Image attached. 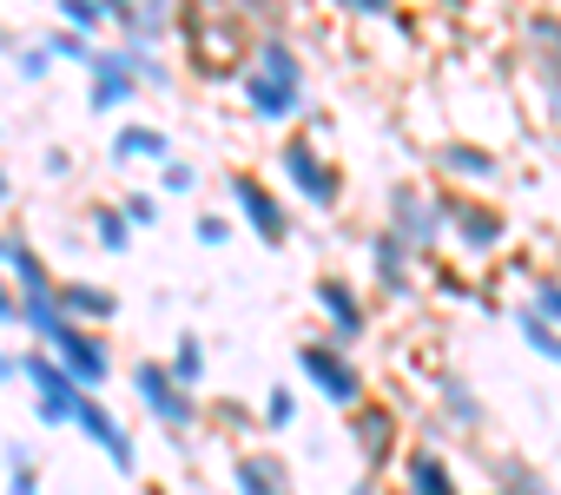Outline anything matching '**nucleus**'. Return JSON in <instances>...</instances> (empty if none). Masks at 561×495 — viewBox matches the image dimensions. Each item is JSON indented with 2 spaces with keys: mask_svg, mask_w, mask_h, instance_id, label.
I'll use <instances>...</instances> for the list:
<instances>
[{
  "mask_svg": "<svg viewBox=\"0 0 561 495\" xmlns=\"http://www.w3.org/2000/svg\"><path fill=\"white\" fill-rule=\"evenodd\" d=\"M351 442H357L364 475H390L403 462V416L383 403H364V410H351Z\"/></svg>",
  "mask_w": 561,
  "mask_h": 495,
  "instance_id": "5",
  "label": "nucleus"
},
{
  "mask_svg": "<svg viewBox=\"0 0 561 495\" xmlns=\"http://www.w3.org/2000/svg\"><path fill=\"white\" fill-rule=\"evenodd\" d=\"M60 21H67L73 34H87V41H93L113 14H106V0H60Z\"/></svg>",
  "mask_w": 561,
  "mask_h": 495,
  "instance_id": "28",
  "label": "nucleus"
},
{
  "mask_svg": "<svg viewBox=\"0 0 561 495\" xmlns=\"http://www.w3.org/2000/svg\"><path fill=\"white\" fill-rule=\"evenodd\" d=\"M251 73H271V80H285V87H305V60L285 34H257L251 41Z\"/></svg>",
  "mask_w": 561,
  "mask_h": 495,
  "instance_id": "18",
  "label": "nucleus"
},
{
  "mask_svg": "<svg viewBox=\"0 0 561 495\" xmlns=\"http://www.w3.org/2000/svg\"><path fill=\"white\" fill-rule=\"evenodd\" d=\"M133 8H139V0H106V14H113V21H119V27H126V21H133Z\"/></svg>",
  "mask_w": 561,
  "mask_h": 495,
  "instance_id": "40",
  "label": "nucleus"
},
{
  "mask_svg": "<svg viewBox=\"0 0 561 495\" xmlns=\"http://www.w3.org/2000/svg\"><path fill=\"white\" fill-rule=\"evenodd\" d=\"M515 331H522V344H528L535 357H554V344H561V331H554L535 304H515Z\"/></svg>",
  "mask_w": 561,
  "mask_h": 495,
  "instance_id": "26",
  "label": "nucleus"
},
{
  "mask_svg": "<svg viewBox=\"0 0 561 495\" xmlns=\"http://www.w3.org/2000/svg\"><path fill=\"white\" fill-rule=\"evenodd\" d=\"M8 244H14V238H8V231H0V272H8Z\"/></svg>",
  "mask_w": 561,
  "mask_h": 495,
  "instance_id": "43",
  "label": "nucleus"
},
{
  "mask_svg": "<svg viewBox=\"0 0 561 495\" xmlns=\"http://www.w3.org/2000/svg\"><path fill=\"white\" fill-rule=\"evenodd\" d=\"M397 488L403 495H462V475H456V462L443 456V449H403V462H397Z\"/></svg>",
  "mask_w": 561,
  "mask_h": 495,
  "instance_id": "12",
  "label": "nucleus"
},
{
  "mask_svg": "<svg viewBox=\"0 0 561 495\" xmlns=\"http://www.w3.org/2000/svg\"><path fill=\"white\" fill-rule=\"evenodd\" d=\"M93 238H100V252H133V218L119 205H93Z\"/></svg>",
  "mask_w": 561,
  "mask_h": 495,
  "instance_id": "24",
  "label": "nucleus"
},
{
  "mask_svg": "<svg viewBox=\"0 0 561 495\" xmlns=\"http://www.w3.org/2000/svg\"><path fill=\"white\" fill-rule=\"evenodd\" d=\"M133 396H139V410H146L159 429H172V436L198 429V416H205V410H198V396H192V390L159 364V357H139V364H133Z\"/></svg>",
  "mask_w": 561,
  "mask_h": 495,
  "instance_id": "2",
  "label": "nucleus"
},
{
  "mask_svg": "<svg viewBox=\"0 0 561 495\" xmlns=\"http://www.w3.org/2000/svg\"><path fill=\"white\" fill-rule=\"evenodd\" d=\"M443 423H449V429H462V436H476V429L489 423V410H482L476 383H462V377H443Z\"/></svg>",
  "mask_w": 561,
  "mask_h": 495,
  "instance_id": "19",
  "label": "nucleus"
},
{
  "mask_svg": "<svg viewBox=\"0 0 561 495\" xmlns=\"http://www.w3.org/2000/svg\"><path fill=\"white\" fill-rule=\"evenodd\" d=\"M54 357L67 364V377H73L80 390H100V383L113 377V344H106L100 331H87V324H67V337L54 344Z\"/></svg>",
  "mask_w": 561,
  "mask_h": 495,
  "instance_id": "11",
  "label": "nucleus"
},
{
  "mask_svg": "<svg viewBox=\"0 0 561 495\" xmlns=\"http://www.w3.org/2000/svg\"><path fill=\"white\" fill-rule=\"evenodd\" d=\"M285 179L305 192V205H318V211H337V198H344V179H337V165L318 152V146H305V139H291L285 152Z\"/></svg>",
  "mask_w": 561,
  "mask_h": 495,
  "instance_id": "6",
  "label": "nucleus"
},
{
  "mask_svg": "<svg viewBox=\"0 0 561 495\" xmlns=\"http://www.w3.org/2000/svg\"><path fill=\"white\" fill-rule=\"evenodd\" d=\"M443 172L462 179V185H489L502 165H495V152H482V146H443Z\"/></svg>",
  "mask_w": 561,
  "mask_h": 495,
  "instance_id": "22",
  "label": "nucleus"
},
{
  "mask_svg": "<svg viewBox=\"0 0 561 495\" xmlns=\"http://www.w3.org/2000/svg\"><path fill=\"white\" fill-rule=\"evenodd\" d=\"M231 488H238V495H298L291 462L271 456V449H244V456L231 462Z\"/></svg>",
  "mask_w": 561,
  "mask_h": 495,
  "instance_id": "13",
  "label": "nucleus"
},
{
  "mask_svg": "<svg viewBox=\"0 0 561 495\" xmlns=\"http://www.w3.org/2000/svg\"><path fill=\"white\" fill-rule=\"evenodd\" d=\"M298 370H305V383H311L331 410H364V403H370V383H364L357 357H351L344 344H331V337L298 344Z\"/></svg>",
  "mask_w": 561,
  "mask_h": 495,
  "instance_id": "1",
  "label": "nucleus"
},
{
  "mask_svg": "<svg viewBox=\"0 0 561 495\" xmlns=\"http://www.w3.org/2000/svg\"><path fill=\"white\" fill-rule=\"evenodd\" d=\"M337 8H351V14H357V0H337Z\"/></svg>",
  "mask_w": 561,
  "mask_h": 495,
  "instance_id": "46",
  "label": "nucleus"
},
{
  "mask_svg": "<svg viewBox=\"0 0 561 495\" xmlns=\"http://www.w3.org/2000/svg\"><path fill=\"white\" fill-rule=\"evenodd\" d=\"M21 324L54 350L60 337H67V311H60V278L54 285H41V291H21Z\"/></svg>",
  "mask_w": 561,
  "mask_h": 495,
  "instance_id": "17",
  "label": "nucleus"
},
{
  "mask_svg": "<svg viewBox=\"0 0 561 495\" xmlns=\"http://www.w3.org/2000/svg\"><path fill=\"white\" fill-rule=\"evenodd\" d=\"M119 211L133 218V231H152V225H159V198H152V192H126Z\"/></svg>",
  "mask_w": 561,
  "mask_h": 495,
  "instance_id": "31",
  "label": "nucleus"
},
{
  "mask_svg": "<svg viewBox=\"0 0 561 495\" xmlns=\"http://www.w3.org/2000/svg\"><path fill=\"white\" fill-rule=\"evenodd\" d=\"M257 423H264V429H291V423H298V390H291V383H271Z\"/></svg>",
  "mask_w": 561,
  "mask_h": 495,
  "instance_id": "27",
  "label": "nucleus"
},
{
  "mask_svg": "<svg viewBox=\"0 0 561 495\" xmlns=\"http://www.w3.org/2000/svg\"><path fill=\"white\" fill-rule=\"evenodd\" d=\"M198 238H205V244H225V238H231V218H225V211H198Z\"/></svg>",
  "mask_w": 561,
  "mask_h": 495,
  "instance_id": "37",
  "label": "nucleus"
},
{
  "mask_svg": "<svg viewBox=\"0 0 561 495\" xmlns=\"http://www.w3.org/2000/svg\"><path fill=\"white\" fill-rule=\"evenodd\" d=\"M8 278H14L21 291H41V285H54V272L41 265V252H34L27 238H14V244H8Z\"/></svg>",
  "mask_w": 561,
  "mask_h": 495,
  "instance_id": "25",
  "label": "nucleus"
},
{
  "mask_svg": "<svg viewBox=\"0 0 561 495\" xmlns=\"http://www.w3.org/2000/svg\"><path fill=\"white\" fill-rule=\"evenodd\" d=\"M73 429H80L93 449H106V462H113L119 475H133V469H139V449H133L126 423H119V416L100 403V390H87V396H80V410H73Z\"/></svg>",
  "mask_w": 561,
  "mask_h": 495,
  "instance_id": "8",
  "label": "nucleus"
},
{
  "mask_svg": "<svg viewBox=\"0 0 561 495\" xmlns=\"http://www.w3.org/2000/svg\"><path fill=\"white\" fill-rule=\"evenodd\" d=\"M159 179H165V192H192V185H198V165H185V159H172V165H165Z\"/></svg>",
  "mask_w": 561,
  "mask_h": 495,
  "instance_id": "36",
  "label": "nucleus"
},
{
  "mask_svg": "<svg viewBox=\"0 0 561 495\" xmlns=\"http://www.w3.org/2000/svg\"><path fill=\"white\" fill-rule=\"evenodd\" d=\"M21 383L34 390V416L54 429V423H73V410H80V383L67 377V364L47 350V344H34V350H21Z\"/></svg>",
  "mask_w": 561,
  "mask_h": 495,
  "instance_id": "3",
  "label": "nucleus"
},
{
  "mask_svg": "<svg viewBox=\"0 0 561 495\" xmlns=\"http://www.w3.org/2000/svg\"><path fill=\"white\" fill-rule=\"evenodd\" d=\"M21 377V357H8V350H0V383H14Z\"/></svg>",
  "mask_w": 561,
  "mask_h": 495,
  "instance_id": "41",
  "label": "nucleus"
},
{
  "mask_svg": "<svg viewBox=\"0 0 561 495\" xmlns=\"http://www.w3.org/2000/svg\"><path fill=\"white\" fill-rule=\"evenodd\" d=\"M528 304H535V311H541V318L561 331V278H541V285L528 291Z\"/></svg>",
  "mask_w": 561,
  "mask_h": 495,
  "instance_id": "32",
  "label": "nucleus"
},
{
  "mask_svg": "<svg viewBox=\"0 0 561 495\" xmlns=\"http://www.w3.org/2000/svg\"><path fill=\"white\" fill-rule=\"evenodd\" d=\"M410 252H436V244L449 238V211H443V192H423V185H397L390 192V225Z\"/></svg>",
  "mask_w": 561,
  "mask_h": 495,
  "instance_id": "4",
  "label": "nucleus"
},
{
  "mask_svg": "<svg viewBox=\"0 0 561 495\" xmlns=\"http://www.w3.org/2000/svg\"><path fill=\"white\" fill-rule=\"evenodd\" d=\"M47 54H54V60H80V67H87V60H93V41H87V34H73V27H54V34H47Z\"/></svg>",
  "mask_w": 561,
  "mask_h": 495,
  "instance_id": "30",
  "label": "nucleus"
},
{
  "mask_svg": "<svg viewBox=\"0 0 561 495\" xmlns=\"http://www.w3.org/2000/svg\"><path fill=\"white\" fill-rule=\"evenodd\" d=\"M377 482H383V475H364V482H351V495H383Z\"/></svg>",
  "mask_w": 561,
  "mask_h": 495,
  "instance_id": "42",
  "label": "nucleus"
},
{
  "mask_svg": "<svg viewBox=\"0 0 561 495\" xmlns=\"http://www.w3.org/2000/svg\"><path fill=\"white\" fill-rule=\"evenodd\" d=\"M14 67H21V80H47V73H54V54H47V47H21Z\"/></svg>",
  "mask_w": 561,
  "mask_h": 495,
  "instance_id": "34",
  "label": "nucleus"
},
{
  "mask_svg": "<svg viewBox=\"0 0 561 495\" xmlns=\"http://www.w3.org/2000/svg\"><path fill=\"white\" fill-rule=\"evenodd\" d=\"M8 495H41V475H34L21 442H8Z\"/></svg>",
  "mask_w": 561,
  "mask_h": 495,
  "instance_id": "29",
  "label": "nucleus"
},
{
  "mask_svg": "<svg viewBox=\"0 0 561 495\" xmlns=\"http://www.w3.org/2000/svg\"><path fill=\"white\" fill-rule=\"evenodd\" d=\"M238 8H244V14H257V21H264V34H277V27H271V21H277L271 0H238Z\"/></svg>",
  "mask_w": 561,
  "mask_h": 495,
  "instance_id": "38",
  "label": "nucleus"
},
{
  "mask_svg": "<svg viewBox=\"0 0 561 495\" xmlns=\"http://www.w3.org/2000/svg\"><path fill=\"white\" fill-rule=\"evenodd\" d=\"M410 244L397 238V231H377L370 238V278H377V291L383 298H410Z\"/></svg>",
  "mask_w": 561,
  "mask_h": 495,
  "instance_id": "15",
  "label": "nucleus"
},
{
  "mask_svg": "<svg viewBox=\"0 0 561 495\" xmlns=\"http://www.w3.org/2000/svg\"><path fill=\"white\" fill-rule=\"evenodd\" d=\"M8 198H14V185H8V172H0V205H8Z\"/></svg>",
  "mask_w": 561,
  "mask_h": 495,
  "instance_id": "44",
  "label": "nucleus"
},
{
  "mask_svg": "<svg viewBox=\"0 0 561 495\" xmlns=\"http://www.w3.org/2000/svg\"><path fill=\"white\" fill-rule=\"evenodd\" d=\"M0 324H21V285L0 272Z\"/></svg>",
  "mask_w": 561,
  "mask_h": 495,
  "instance_id": "35",
  "label": "nucleus"
},
{
  "mask_svg": "<svg viewBox=\"0 0 561 495\" xmlns=\"http://www.w3.org/2000/svg\"><path fill=\"white\" fill-rule=\"evenodd\" d=\"M443 211H449V238L462 244V252H502V238H508V218L495 211V205H482V198H443Z\"/></svg>",
  "mask_w": 561,
  "mask_h": 495,
  "instance_id": "10",
  "label": "nucleus"
},
{
  "mask_svg": "<svg viewBox=\"0 0 561 495\" xmlns=\"http://www.w3.org/2000/svg\"><path fill=\"white\" fill-rule=\"evenodd\" d=\"M495 495H548V482L535 469H502V488Z\"/></svg>",
  "mask_w": 561,
  "mask_h": 495,
  "instance_id": "33",
  "label": "nucleus"
},
{
  "mask_svg": "<svg viewBox=\"0 0 561 495\" xmlns=\"http://www.w3.org/2000/svg\"><path fill=\"white\" fill-rule=\"evenodd\" d=\"M390 8H397V0H357V14H370V21H383Z\"/></svg>",
  "mask_w": 561,
  "mask_h": 495,
  "instance_id": "39",
  "label": "nucleus"
},
{
  "mask_svg": "<svg viewBox=\"0 0 561 495\" xmlns=\"http://www.w3.org/2000/svg\"><path fill=\"white\" fill-rule=\"evenodd\" d=\"M60 311H67V324H87V331H100V324H113L119 298H113L106 285H87V278H73V285H60Z\"/></svg>",
  "mask_w": 561,
  "mask_h": 495,
  "instance_id": "16",
  "label": "nucleus"
},
{
  "mask_svg": "<svg viewBox=\"0 0 561 495\" xmlns=\"http://www.w3.org/2000/svg\"><path fill=\"white\" fill-rule=\"evenodd\" d=\"M231 205H238V218H244L264 244H285V238H291V205L277 198L271 185H257L251 172H238V179H231Z\"/></svg>",
  "mask_w": 561,
  "mask_h": 495,
  "instance_id": "9",
  "label": "nucleus"
},
{
  "mask_svg": "<svg viewBox=\"0 0 561 495\" xmlns=\"http://www.w3.org/2000/svg\"><path fill=\"white\" fill-rule=\"evenodd\" d=\"M318 311H324V324H331V344H364L370 337V304H364V291L351 285V278H318Z\"/></svg>",
  "mask_w": 561,
  "mask_h": 495,
  "instance_id": "7",
  "label": "nucleus"
},
{
  "mask_svg": "<svg viewBox=\"0 0 561 495\" xmlns=\"http://www.w3.org/2000/svg\"><path fill=\"white\" fill-rule=\"evenodd\" d=\"M8 47H14V41H8V27H0V54H8Z\"/></svg>",
  "mask_w": 561,
  "mask_h": 495,
  "instance_id": "45",
  "label": "nucleus"
},
{
  "mask_svg": "<svg viewBox=\"0 0 561 495\" xmlns=\"http://www.w3.org/2000/svg\"><path fill=\"white\" fill-rule=\"evenodd\" d=\"M113 159H119V165H133V159H159V165H172V139H165L159 126H119Z\"/></svg>",
  "mask_w": 561,
  "mask_h": 495,
  "instance_id": "21",
  "label": "nucleus"
},
{
  "mask_svg": "<svg viewBox=\"0 0 561 495\" xmlns=\"http://www.w3.org/2000/svg\"><path fill=\"white\" fill-rule=\"evenodd\" d=\"M172 14H179V0H139L133 8V21H126V47H159L165 34H172Z\"/></svg>",
  "mask_w": 561,
  "mask_h": 495,
  "instance_id": "20",
  "label": "nucleus"
},
{
  "mask_svg": "<svg viewBox=\"0 0 561 495\" xmlns=\"http://www.w3.org/2000/svg\"><path fill=\"white\" fill-rule=\"evenodd\" d=\"M165 370H172V377H179V383H185V390L198 396V383H205V337H198V331H185V337L172 344Z\"/></svg>",
  "mask_w": 561,
  "mask_h": 495,
  "instance_id": "23",
  "label": "nucleus"
},
{
  "mask_svg": "<svg viewBox=\"0 0 561 495\" xmlns=\"http://www.w3.org/2000/svg\"><path fill=\"white\" fill-rule=\"evenodd\" d=\"M238 100H244L257 119H277V126L305 113V87H285V80H271V73H251V67H244V80H238Z\"/></svg>",
  "mask_w": 561,
  "mask_h": 495,
  "instance_id": "14",
  "label": "nucleus"
}]
</instances>
